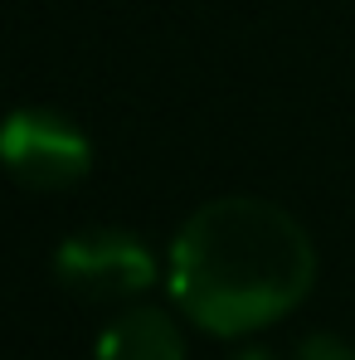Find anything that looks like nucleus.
<instances>
[{
    "mask_svg": "<svg viewBox=\"0 0 355 360\" xmlns=\"http://www.w3.org/2000/svg\"><path fill=\"white\" fill-rule=\"evenodd\" d=\"M292 360H355V346L341 341V336H331V331H311V336L297 346Z\"/></svg>",
    "mask_w": 355,
    "mask_h": 360,
    "instance_id": "nucleus-5",
    "label": "nucleus"
},
{
    "mask_svg": "<svg viewBox=\"0 0 355 360\" xmlns=\"http://www.w3.org/2000/svg\"><path fill=\"white\" fill-rule=\"evenodd\" d=\"M54 278L83 302H131L156 283V253L127 229H83L59 243Z\"/></svg>",
    "mask_w": 355,
    "mask_h": 360,
    "instance_id": "nucleus-3",
    "label": "nucleus"
},
{
    "mask_svg": "<svg viewBox=\"0 0 355 360\" xmlns=\"http://www.w3.org/2000/svg\"><path fill=\"white\" fill-rule=\"evenodd\" d=\"M229 360H278L273 351H263V346H243V351H234Z\"/></svg>",
    "mask_w": 355,
    "mask_h": 360,
    "instance_id": "nucleus-6",
    "label": "nucleus"
},
{
    "mask_svg": "<svg viewBox=\"0 0 355 360\" xmlns=\"http://www.w3.org/2000/svg\"><path fill=\"white\" fill-rule=\"evenodd\" d=\"M93 360H185V336L161 307H127L103 326Z\"/></svg>",
    "mask_w": 355,
    "mask_h": 360,
    "instance_id": "nucleus-4",
    "label": "nucleus"
},
{
    "mask_svg": "<svg viewBox=\"0 0 355 360\" xmlns=\"http://www.w3.org/2000/svg\"><path fill=\"white\" fill-rule=\"evenodd\" d=\"M166 283L190 326L209 336H253L311 292L316 248L283 205L224 195L176 229Z\"/></svg>",
    "mask_w": 355,
    "mask_h": 360,
    "instance_id": "nucleus-1",
    "label": "nucleus"
},
{
    "mask_svg": "<svg viewBox=\"0 0 355 360\" xmlns=\"http://www.w3.org/2000/svg\"><path fill=\"white\" fill-rule=\"evenodd\" d=\"M0 171L25 190L54 195L93 171V141L54 108H15L0 122Z\"/></svg>",
    "mask_w": 355,
    "mask_h": 360,
    "instance_id": "nucleus-2",
    "label": "nucleus"
}]
</instances>
